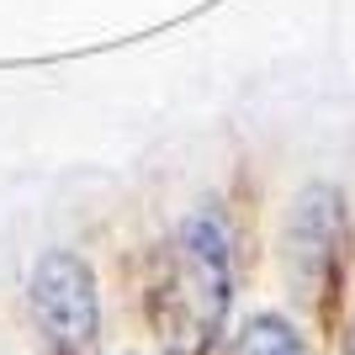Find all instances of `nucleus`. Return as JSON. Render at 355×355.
Segmentation results:
<instances>
[{"instance_id": "obj_1", "label": "nucleus", "mask_w": 355, "mask_h": 355, "mask_svg": "<svg viewBox=\"0 0 355 355\" xmlns=\"http://www.w3.org/2000/svg\"><path fill=\"white\" fill-rule=\"evenodd\" d=\"M228 239H223V223L212 212H196L186 228H180L175 250H170V266H164V282L154 286V329L159 340L175 355H202L223 329V313H228Z\"/></svg>"}, {"instance_id": "obj_4", "label": "nucleus", "mask_w": 355, "mask_h": 355, "mask_svg": "<svg viewBox=\"0 0 355 355\" xmlns=\"http://www.w3.org/2000/svg\"><path fill=\"white\" fill-rule=\"evenodd\" d=\"M350 355H355V340H350Z\"/></svg>"}, {"instance_id": "obj_2", "label": "nucleus", "mask_w": 355, "mask_h": 355, "mask_svg": "<svg viewBox=\"0 0 355 355\" xmlns=\"http://www.w3.org/2000/svg\"><path fill=\"white\" fill-rule=\"evenodd\" d=\"M32 313L43 324L48 345L59 355H96L101 340V297H96V276L80 254L69 250H48L37 266H32Z\"/></svg>"}, {"instance_id": "obj_3", "label": "nucleus", "mask_w": 355, "mask_h": 355, "mask_svg": "<svg viewBox=\"0 0 355 355\" xmlns=\"http://www.w3.org/2000/svg\"><path fill=\"white\" fill-rule=\"evenodd\" d=\"M228 355H302V340L292 334V324H282V318H254L244 334L234 340V350Z\"/></svg>"}]
</instances>
